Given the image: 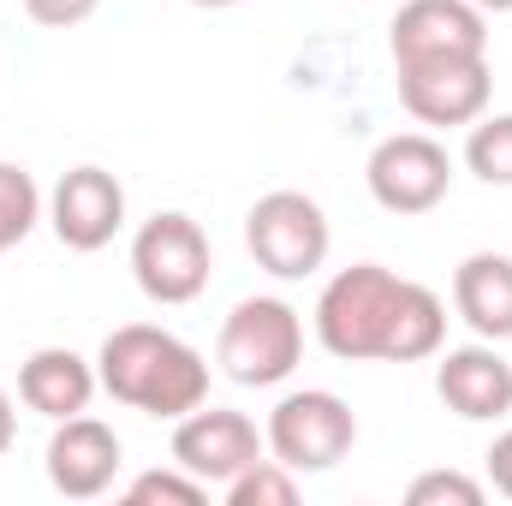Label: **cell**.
I'll use <instances>...</instances> for the list:
<instances>
[{
  "mask_svg": "<svg viewBox=\"0 0 512 506\" xmlns=\"http://www.w3.org/2000/svg\"><path fill=\"white\" fill-rule=\"evenodd\" d=\"M316 340L340 364H423L447 346V304L423 280L352 262L316 298Z\"/></svg>",
  "mask_w": 512,
  "mask_h": 506,
  "instance_id": "cell-1",
  "label": "cell"
},
{
  "mask_svg": "<svg viewBox=\"0 0 512 506\" xmlns=\"http://www.w3.org/2000/svg\"><path fill=\"white\" fill-rule=\"evenodd\" d=\"M96 376L108 399H120L143 417H167V423H179L185 411L209 399V358L155 322L114 328L96 352Z\"/></svg>",
  "mask_w": 512,
  "mask_h": 506,
  "instance_id": "cell-2",
  "label": "cell"
},
{
  "mask_svg": "<svg viewBox=\"0 0 512 506\" xmlns=\"http://www.w3.org/2000/svg\"><path fill=\"white\" fill-rule=\"evenodd\" d=\"M215 364L239 387H280L304 364V316L286 298H239L221 322Z\"/></svg>",
  "mask_w": 512,
  "mask_h": 506,
  "instance_id": "cell-3",
  "label": "cell"
},
{
  "mask_svg": "<svg viewBox=\"0 0 512 506\" xmlns=\"http://www.w3.org/2000/svg\"><path fill=\"white\" fill-rule=\"evenodd\" d=\"M262 441H268V453H274L286 471L316 477V471H334V465L358 447V417H352V405H346L340 393H328V387H298V393H286V399L268 411Z\"/></svg>",
  "mask_w": 512,
  "mask_h": 506,
  "instance_id": "cell-4",
  "label": "cell"
},
{
  "mask_svg": "<svg viewBox=\"0 0 512 506\" xmlns=\"http://www.w3.org/2000/svg\"><path fill=\"white\" fill-rule=\"evenodd\" d=\"M209 268H215V251H209V233L185 215V209H161L137 227L131 239V280L149 304H191L209 292Z\"/></svg>",
  "mask_w": 512,
  "mask_h": 506,
  "instance_id": "cell-5",
  "label": "cell"
},
{
  "mask_svg": "<svg viewBox=\"0 0 512 506\" xmlns=\"http://www.w3.org/2000/svg\"><path fill=\"white\" fill-rule=\"evenodd\" d=\"M245 251L274 280H310L328 262V251H334V227H328L316 197L268 191V197H256L251 215H245Z\"/></svg>",
  "mask_w": 512,
  "mask_h": 506,
  "instance_id": "cell-6",
  "label": "cell"
},
{
  "mask_svg": "<svg viewBox=\"0 0 512 506\" xmlns=\"http://www.w3.org/2000/svg\"><path fill=\"white\" fill-rule=\"evenodd\" d=\"M364 185L387 215H429L453 191V155L429 131H393L370 149Z\"/></svg>",
  "mask_w": 512,
  "mask_h": 506,
  "instance_id": "cell-7",
  "label": "cell"
},
{
  "mask_svg": "<svg viewBox=\"0 0 512 506\" xmlns=\"http://www.w3.org/2000/svg\"><path fill=\"white\" fill-rule=\"evenodd\" d=\"M387 54L399 66H441V60H489V12L471 0H405L387 24Z\"/></svg>",
  "mask_w": 512,
  "mask_h": 506,
  "instance_id": "cell-8",
  "label": "cell"
},
{
  "mask_svg": "<svg viewBox=\"0 0 512 506\" xmlns=\"http://www.w3.org/2000/svg\"><path fill=\"white\" fill-rule=\"evenodd\" d=\"M268 453L262 429H256L245 411H227V405H197L173 423V465L191 471L197 483L209 489H227L239 471H251L256 459Z\"/></svg>",
  "mask_w": 512,
  "mask_h": 506,
  "instance_id": "cell-9",
  "label": "cell"
},
{
  "mask_svg": "<svg viewBox=\"0 0 512 506\" xmlns=\"http://www.w3.org/2000/svg\"><path fill=\"white\" fill-rule=\"evenodd\" d=\"M48 227L66 251H108L126 227V185L108 167H72L48 191Z\"/></svg>",
  "mask_w": 512,
  "mask_h": 506,
  "instance_id": "cell-10",
  "label": "cell"
},
{
  "mask_svg": "<svg viewBox=\"0 0 512 506\" xmlns=\"http://www.w3.org/2000/svg\"><path fill=\"white\" fill-rule=\"evenodd\" d=\"M42 465H48V483H54L66 501H96V495H108V489L120 483L126 447H120V435H114L102 417L78 411V417H60V423H54Z\"/></svg>",
  "mask_w": 512,
  "mask_h": 506,
  "instance_id": "cell-11",
  "label": "cell"
},
{
  "mask_svg": "<svg viewBox=\"0 0 512 506\" xmlns=\"http://www.w3.org/2000/svg\"><path fill=\"white\" fill-rule=\"evenodd\" d=\"M495 78L489 60H441V66H399V108L417 126H471L489 114Z\"/></svg>",
  "mask_w": 512,
  "mask_h": 506,
  "instance_id": "cell-12",
  "label": "cell"
},
{
  "mask_svg": "<svg viewBox=\"0 0 512 506\" xmlns=\"http://www.w3.org/2000/svg\"><path fill=\"white\" fill-rule=\"evenodd\" d=\"M435 393L453 417L465 423H501L512 417V364L495 352V340H477V346H453V352H435Z\"/></svg>",
  "mask_w": 512,
  "mask_h": 506,
  "instance_id": "cell-13",
  "label": "cell"
},
{
  "mask_svg": "<svg viewBox=\"0 0 512 506\" xmlns=\"http://www.w3.org/2000/svg\"><path fill=\"white\" fill-rule=\"evenodd\" d=\"M96 393H102L96 364H90L84 352H72V346H36V352L18 364V399H24L36 417H48V423L90 411Z\"/></svg>",
  "mask_w": 512,
  "mask_h": 506,
  "instance_id": "cell-14",
  "label": "cell"
},
{
  "mask_svg": "<svg viewBox=\"0 0 512 506\" xmlns=\"http://www.w3.org/2000/svg\"><path fill=\"white\" fill-rule=\"evenodd\" d=\"M453 310L477 340H512V256L471 251L453 268Z\"/></svg>",
  "mask_w": 512,
  "mask_h": 506,
  "instance_id": "cell-15",
  "label": "cell"
},
{
  "mask_svg": "<svg viewBox=\"0 0 512 506\" xmlns=\"http://www.w3.org/2000/svg\"><path fill=\"white\" fill-rule=\"evenodd\" d=\"M42 221V191L30 179V167L18 161H0V256L18 251Z\"/></svg>",
  "mask_w": 512,
  "mask_h": 506,
  "instance_id": "cell-16",
  "label": "cell"
},
{
  "mask_svg": "<svg viewBox=\"0 0 512 506\" xmlns=\"http://www.w3.org/2000/svg\"><path fill=\"white\" fill-rule=\"evenodd\" d=\"M465 167L483 185H512V114H483L465 137Z\"/></svg>",
  "mask_w": 512,
  "mask_h": 506,
  "instance_id": "cell-17",
  "label": "cell"
},
{
  "mask_svg": "<svg viewBox=\"0 0 512 506\" xmlns=\"http://www.w3.org/2000/svg\"><path fill=\"white\" fill-rule=\"evenodd\" d=\"M221 495H227V506H292L298 501V471H286L274 453H262L251 471H239Z\"/></svg>",
  "mask_w": 512,
  "mask_h": 506,
  "instance_id": "cell-18",
  "label": "cell"
},
{
  "mask_svg": "<svg viewBox=\"0 0 512 506\" xmlns=\"http://www.w3.org/2000/svg\"><path fill=\"white\" fill-rule=\"evenodd\" d=\"M126 501L149 506V501H173V506H203L209 501V483H197L191 471H143V477H131L126 483Z\"/></svg>",
  "mask_w": 512,
  "mask_h": 506,
  "instance_id": "cell-19",
  "label": "cell"
},
{
  "mask_svg": "<svg viewBox=\"0 0 512 506\" xmlns=\"http://www.w3.org/2000/svg\"><path fill=\"white\" fill-rule=\"evenodd\" d=\"M483 483L477 477H465V471H423L411 489H405V501L411 506H483Z\"/></svg>",
  "mask_w": 512,
  "mask_h": 506,
  "instance_id": "cell-20",
  "label": "cell"
},
{
  "mask_svg": "<svg viewBox=\"0 0 512 506\" xmlns=\"http://www.w3.org/2000/svg\"><path fill=\"white\" fill-rule=\"evenodd\" d=\"M96 6H102V0H24V12H30L42 30H72V24H84Z\"/></svg>",
  "mask_w": 512,
  "mask_h": 506,
  "instance_id": "cell-21",
  "label": "cell"
},
{
  "mask_svg": "<svg viewBox=\"0 0 512 506\" xmlns=\"http://www.w3.org/2000/svg\"><path fill=\"white\" fill-rule=\"evenodd\" d=\"M483 465H489V489L512 501V429H501V435H495V447L483 453Z\"/></svg>",
  "mask_w": 512,
  "mask_h": 506,
  "instance_id": "cell-22",
  "label": "cell"
},
{
  "mask_svg": "<svg viewBox=\"0 0 512 506\" xmlns=\"http://www.w3.org/2000/svg\"><path fill=\"white\" fill-rule=\"evenodd\" d=\"M12 441H18V411H12V393L0 387V459L12 453Z\"/></svg>",
  "mask_w": 512,
  "mask_h": 506,
  "instance_id": "cell-23",
  "label": "cell"
},
{
  "mask_svg": "<svg viewBox=\"0 0 512 506\" xmlns=\"http://www.w3.org/2000/svg\"><path fill=\"white\" fill-rule=\"evenodd\" d=\"M471 6H483V12H512V0H471Z\"/></svg>",
  "mask_w": 512,
  "mask_h": 506,
  "instance_id": "cell-24",
  "label": "cell"
},
{
  "mask_svg": "<svg viewBox=\"0 0 512 506\" xmlns=\"http://www.w3.org/2000/svg\"><path fill=\"white\" fill-rule=\"evenodd\" d=\"M191 6H209V12H221V6H239V0H191Z\"/></svg>",
  "mask_w": 512,
  "mask_h": 506,
  "instance_id": "cell-25",
  "label": "cell"
}]
</instances>
